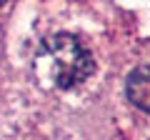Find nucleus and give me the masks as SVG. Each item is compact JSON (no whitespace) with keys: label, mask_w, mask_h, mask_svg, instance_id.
<instances>
[{"label":"nucleus","mask_w":150,"mask_h":140,"mask_svg":"<svg viewBox=\"0 0 150 140\" xmlns=\"http://www.w3.org/2000/svg\"><path fill=\"white\" fill-rule=\"evenodd\" d=\"M35 73L45 85L68 90L88 80L93 73V55L73 35H53L35 55Z\"/></svg>","instance_id":"obj_1"},{"label":"nucleus","mask_w":150,"mask_h":140,"mask_svg":"<svg viewBox=\"0 0 150 140\" xmlns=\"http://www.w3.org/2000/svg\"><path fill=\"white\" fill-rule=\"evenodd\" d=\"M125 90H128V98L135 108L150 113V65H143L130 73Z\"/></svg>","instance_id":"obj_2"},{"label":"nucleus","mask_w":150,"mask_h":140,"mask_svg":"<svg viewBox=\"0 0 150 140\" xmlns=\"http://www.w3.org/2000/svg\"><path fill=\"white\" fill-rule=\"evenodd\" d=\"M3 3H5V0H0V5H3Z\"/></svg>","instance_id":"obj_3"}]
</instances>
